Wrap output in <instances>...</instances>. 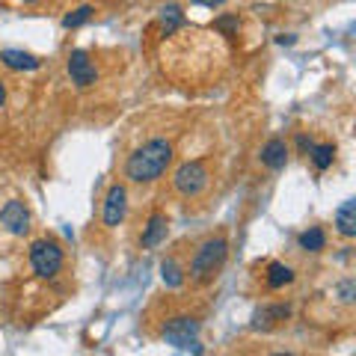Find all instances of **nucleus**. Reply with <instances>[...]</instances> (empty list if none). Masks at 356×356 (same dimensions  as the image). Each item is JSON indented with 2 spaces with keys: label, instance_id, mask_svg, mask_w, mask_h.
Returning <instances> with one entry per match:
<instances>
[{
  "label": "nucleus",
  "instance_id": "obj_26",
  "mask_svg": "<svg viewBox=\"0 0 356 356\" xmlns=\"http://www.w3.org/2000/svg\"><path fill=\"white\" fill-rule=\"evenodd\" d=\"M24 3H36V0H24Z\"/></svg>",
  "mask_w": 356,
  "mask_h": 356
},
{
  "label": "nucleus",
  "instance_id": "obj_23",
  "mask_svg": "<svg viewBox=\"0 0 356 356\" xmlns=\"http://www.w3.org/2000/svg\"><path fill=\"white\" fill-rule=\"evenodd\" d=\"M191 3H196V6H208V9H217V6L226 3V0H191Z\"/></svg>",
  "mask_w": 356,
  "mask_h": 356
},
{
  "label": "nucleus",
  "instance_id": "obj_15",
  "mask_svg": "<svg viewBox=\"0 0 356 356\" xmlns=\"http://www.w3.org/2000/svg\"><path fill=\"white\" fill-rule=\"evenodd\" d=\"M158 21H161V30H163V36H172L175 30H181V27H184V13H181V6H175V3H166V6L161 9Z\"/></svg>",
  "mask_w": 356,
  "mask_h": 356
},
{
  "label": "nucleus",
  "instance_id": "obj_21",
  "mask_svg": "<svg viewBox=\"0 0 356 356\" xmlns=\"http://www.w3.org/2000/svg\"><path fill=\"white\" fill-rule=\"evenodd\" d=\"M336 294H339V300H341L344 306H350V303H353V297H356V282L350 280V276H348V280H341L339 288H336Z\"/></svg>",
  "mask_w": 356,
  "mask_h": 356
},
{
  "label": "nucleus",
  "instance_id": "obj_11",
  "mask_svg": "<svg viewBox=\"0 0 356 356\" xmlns=\"http://www.w3.org/2000/svg\"><path fill=\"white\" fill-rule=\"evenodd\" d=\"M259 161L267 166V170H273V172L285 170V163H288V143H285V140H280V137L267 140L264 146H261Z\"/></svg>",
  "mask_w": 356,
  "mask_h": 356
},
{
  "label": "nucleus",
  "instance_id": "obj_24",
  "mask_svg": "<svg viewBox=\"0 0 356 356\" xmlns=\"http://www.w3.org/2000/svg\"><path fill=\"white\" fill-rule=\"evenodd\" d=\"M276 42H280V44H294V36H291V33H288V36H285V33H282V36H280V39H276Z\"/></svg>",
  "mask_w": 356,
  "mask_h": 356
},
{
  "label": "nucleus",
  "instance_id": "obj_25",
  "mask_svg": "<svg viewBox=\"0 0 356 356\" xmlns=\"http://www.w3.org/2000/svg\"><path fill=\"white\" fill-rule=\"evenodd\" d=\"M3 104H6V86L0 83V107H3Z\"/></svg>",
  "mask_w": 356,
  "mask_h": 356
},
{
  "label": "nucleus",
  "instance_id": "obj_22",
  "mask_svg": "<svg viewBox=\"0 0 356 356\" xmlns=\"http://www.w3.org/2000/svg\"><path fill=\"white\" fill-rule=\"evenodd\" d=\"M297 149H300V154H309V149H312V140L306 137V134H300V137H297Z\"/></svg>",
  "mask_w": 356,
  "mask_h": 356
},
{
  "label": "nucleus",
  "instance_id": "obj_8",
  "mask_svg": "<svg viewBox=\"0 0 356 356\" xmlns=\"http://www.w3.org/2000/svg\"><path fill=\"white\" fill-rule=\"evenodd\" d=\"M0 226H3L13 238H24L30 232V208L18 199H9V202L0 208Z\"/></svg>",
  "mask_w": 356,
  "mask_h": 356
},
{
  "label": "nucleus",
  "instance_id": "obj_20",
  "mask_svg": "<svg viewBox=\"0 0 356 356\" xmlns=\"http://www.w3.org/2000/svg\"><path fill=\"white\" fill-rule=\"evenodd\" d=\"M214 30L222 33V36H238L241 18L238 15H220V18H214Z\"/></svg>",
  "mask_w": 356,
  "mask_h": 356
},
{
  "label": "nucleus",
  "instance_id": "obj_7",
  "mask_svg": "<svg viewBox=\"0 0 356 356\" xmlns=\"http://www.w3.org/2000/svg\"><path fill=\"white\" fill-rule=\"evenodd\" d=\"M125 214H128V191H125V184H113L104 196L102 222L107 229H116V226L125 222Z\"/></svg>",
  "mask_w": 356,
  "mask_h": 356
},
{
  "label": "nucleus",
  "instance_id": "obj_14",
  "mask_svg": "<svg viewBox=\"0 0 356 356\" xmlns=\"http://www.w3.org/2000/svg\"><path fill=\"white\" fill-rule=\"evenodd\" d=\"M294 280H297V276H294V267H288V264H282V261H270V264H267L264 282H267V288H270V291H280V288L291 285Z\"/></svg>",
  "mask_w": 356,
  "mask_h": 356
},
{
  "label": "nucleus",
  "instance_id": "obj_18",
  "mask_svg": "<svg viewBox=\"0 0 356 356\" xmlns=\"http://www.w3.org/2000/svg\"><path fill=\"white\" fill-rule=\"evenodd\" d=\"M297 243H300V250H303V252H321V250L327 247V235H324V229L312 226L306 232H300Z\"/></svg>",
  "mask_w": 356,
  "mask_h": 356
},
{
  "label": "nucleus",
  "instance_id": "obj_17",
  "mask_svg": "<svg viewBox=\"0 0 356 356\" xmlns=\"http://www.w3.org/2000/svg\"><path fill=\"white\" fill-rule=\"evenodd\" d=\"M161 280H163V285L170 288V291H178V288L184 285V270H181V264H178L175 259H163V261H161Z\"/></svg>",
  "mask_w": 356,
  "mask_h": 356
},
{
  "label": "nucleus",
  "instance_id": "obj_1",
  "mask_svg": "<svg viewBox=\"0 0 356 356\" xmlns=\"http://www.w3.org/2000/svg\"><path fill=\"white\" fill-rule=\"evenodd\" d=\"M170 163H172V143L163 137H154L128 154L125 178L134 184H152L170 170Z\"/></svg>",
  "mask_w": 356,
  "mask_h": 356
},
{
  "label": "nucleus",
  "instance_id": "obj_3",
  "mask_svg": "<svg viewBox=\"0 0 356 356\" xmlns=\"http://www.w3.org/2000/svg\"><path fill=\"white\" fill-rule=\"evenodd\" d=\"M161 339L170 344L175 350H193V353H202L205 348L199 344V321L191 315H175L163 324L161 330Z\"/></svg>",
  "mask_w": 356,
  "mask_h": 356
},
{
  "label": "nucleus",
  "instance_id": "obj_10",
  "mask_svg": "<svg viewBox=\"0 0 356 356\" xmlns=\"http://www.w3.org/2000/svg\"><path fill=\"white\" fill-rule=\"evenodd\" d=\"M166 235H170V217H166L163 211H154V214L149 217V222L143 226L140 243L146 250H154V247H161V243L166 241Z\"/></svg>",
  "mask_w": 356,
  "mask_h": 356
},
{
  "label": "nucleus",
  "instance_id": "obj_16",
  "mask_svg": "<svg viewBox=\"0 0 356 356\" xmlns=\"http://www.w3.org/2000/svg\"><path fill=\"white\" fill-rule=\"evenodd\" d=\"M309 161L315 163V170H330L332 161H336V146L332 143H312V149H309Z\"/></svg>",
  "mask_w": 356,
  "mask_h": 356
},
{
  "label": "nucleus",
  "instance_id": "obj_13",
  "mask_svg": "<svg viewBox=\"0 0 356 356\" xmlns=\"http://www.w3.org/2000/svg\"><path fill=\"white\" fill-rule=\"evenodd\" d=\"M336 229L344 238H356V199H344L336 208Z\"/></svg>",
  "mask_w": 356,
  "mask_h": 356
},
{
  "label": "nucleus",
  "instance_id": "obj_12",
  "mask_svg": "<svg viewBox=\"0 0 356 356\" xmlns=\"http://www.w3.org/2000/svg\"><path fill=\"white\" fill-rule=\"evenodd\" d=\"M0 63H3L6 69H13V72H36L42 65L39 57H33V54H27V51H18V48L0 51Z\"/></svg>",
  "mask_w": 356,
  "mask_h": 356
},
{
  "label": "nucleus",
  "instance_id": "obj_9",
  "mask_svg": "<svg viewBox=\"0 0 356 356\" xmlns=\"http://www.w3.org/2000/svg\"><path fill=\"white\" fill-rule=\"evenodd\" d=\"M288 318H291V306L288 303H267L252 312V330H276Z\"/></svg>",
  "mask_w": 356,
  "mask_h": 356
},
{
  "label": "nucleus",
  "instance_id": "obj_2",
  "mask_svg": "<svg viewBox=\"0 0 356 356\" xmlns=\"http://www.w3.org/2000/svg\"><path fill=\"white\" fill-rule=\"evenodd\" d=\"M226 259H229V241L222 235L202 241L199 250L193 252V261H191V280L196 285L214 282L220 276V270L226 267Z\"/></svg>",
  "mask_w": 356,
  "mask_h": 356
},
{
  "label": "nucleus",
  "instance_id": "obj_6",
  "mask_svg": "<svg viewBox=\"0 0 356 356\" xmlns=\"http://www.w3.org/2000/svg\"><path fill=\"white\" fill-rule=\"evenodd\" d=\"M65 72H69L72 83L77 89H89V86H95V81H98V69H95L92 57H89L86 51H81V48H74L69 54V60H65Z\"/></svg>",
  "mask_w": 356,
  "mask_h": 356
},
{
  "label": "nucleus",
  "instance_id": "obj_5",
  "mask_svg": "<svg viewBox=\"0 0 356 356\" xmlns=\"http://www.w3.org/2000/svg\"><path fill=\"white\" fill-rule=\"evenodd\" d=\"M208 181H211V172H208L205 161H184L172 172V187L181 196H187V199H193V196L202 193L208 187Z\"/></svg>",
  "mask_w": 356,
  "mask_h": 356
},
{
  "label": "nucleus",
  "instance_id": "obj_19",
  "mask_svg": "<svg viewBox=\"0 0 356 356\" xmlns=\"http://www.w3.org/2000/svg\"><path fill=\"white\" fill-rule=\"evenodd\" d=\"M92 13H95V9H92V6H89V3H83V6H77V9H74V13H69V15H65V18H63V27H65V30L83 27V24H86V21H89V18H92Z\"/></svg>",
  "mask_w": 356,
  "mask_h": 356
},
{
  "label": "nucleus",
  "instance_id": "obj_4",
  "mask_svg": "<svg viewBox=\"0 0 356 356\" xmlns=\"http://www.w3.org/2000/svg\"><path fill=\"white\" fill-rule=\"evenodd\" d=\"M63 261H65V255L57 241L39 238L30 243V267L39 280H54V276L63 270Z\"/></svg>",
  "mask_w": 356,
  "mask_h": 356
}]
</instances>
